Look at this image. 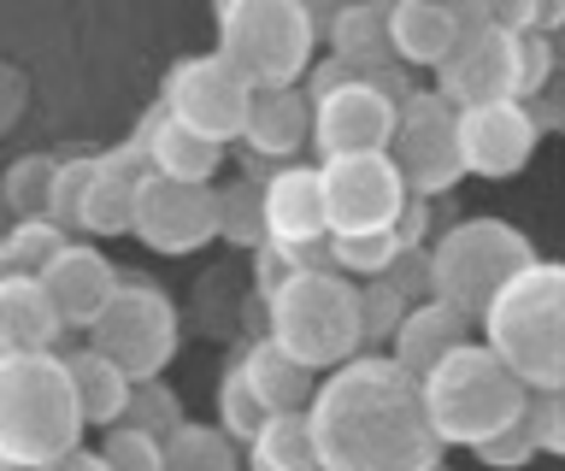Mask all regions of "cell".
<instances>
[{"label": "cell", "instance_id": "cell-33", "mask_svg": "<svg viewBox=\"0 0 565 471\" xmlns=\"http://www.w3.org/2000/svg\"><path fill=\"white\" fill-rule=\"evenodd\" d=\"M265 425V413H259V400H254V389L242 383V372L230 365L224 372V383H218V430L230 436L236 448H247L254 442V430Z\"/></svg>", "mask_w": 565, "mask_h": 471}, {"label": "cell", "instance_id": "cell-28", "mask_svg": "<svg viewBox=\"0 0 565 471\" xmlns=\"http://www.w3.org/2000/svg\"><path fill=\"white\" fill-rule=\"evenodd\" d=\"M47 189H53V160L47 153H18V160L0 171V206H7L12 224L47 218Z\"/></svg>", "mask_w": 565, "mask_h": 471}, {"label": "cell", "instance_id": "cell-36", "mask_svg": "<svg viewBox=\"0 0 565 471\" xmlns=\"http://www.w3.org/2000/svg\"><path fill=\"white\" fill-rule=\"evenodd\" d=\"M401 312H406L401 295L388 289L383 277H371V289H360V342H388L401 324Z\"/></svg>", "mask_w": 565, "mask_h": 471}, {"label": "cell", "instance_id": "cell-13", "mask_svg": "<svg viewBox=\"0 0 565 471\" xmlns=\"http://www.w3.org/2000/svg\"><path fill=\"white\" fill-rule=\"evenodd\" d=\"M130 236L153 254H201L206 242H218V201L212 189L194 183H166V178H141L136 183V206H130Z\"/></svg>", "mask_w": 565, "mask_h": 471}, {"label": "cell", "instance_id": "cell-32", "mask_svg": "<svg viewBox=\"0 0 565 471\" xmlns=\"http://www.w3.org/2000/svg\"><path fill=\"white\" fill-rule=\"evenodd\" d=\"M218 201V236L236 242V248H265L259 231V183H236V189H212Z\"/></svg>", "mask_w": 565, "mask_h": 471}, {"label": "cell", "instance_id": "cell-5", "mask_svg": "<svg viewBox=\"0 0 565 471\" xmlns=\"http://www.w3.org/2000/svg\"><path fill=\"white\" fill-rule=\"evenodd\" d=\"M218 47L212 60L247 89H295L312 72L318 24L300 0H224L218 7Z\"/></svg>", "mask_w": 565, "mask_h": 471}, {"label": "cell", "instance_id": "cell-23", "mask_svg": "<svg viewBox=\"0 0 565 471\" xmlns=\"http://www.w3.org/2000/svg\"><path fill=\"white\" fill-rule=\"evenodd\" d=\"M454 42H459V24H454L448 0H395L388 7V60L430 65L436 72Z\"/></svg>", "mask_w": 565, "mask_h": 471}, {"label": "cell", "instance_id": "cell-42", "mask_svg": "<svg viewBox=\"0 0 565 471\" xmlns=\"http://www.w3.org/2000/svg\"><path fill=\"white\" fill-rule=\"evenodd\" d=\"M430 471H448V465H430Z\"/></svg>", "mask_w": 565, "mask_h": 471}, {"label": "cell", "instance_id": "cell-2", "mask_svg": "<svg viewBox=\"0 0 565 471\" xmlns=\"http://www.w3.org/2000/svg\"><path fill=\"white\" fill-rule=\"evenodd\" d=\"M483 347L519 377L524 395L565 389V271L554 259H530L483 307Z\"/></svg>", "mask_w": 565, "mask_h": 471}, {"label": "cell", "instance_id": "cell-15", "mask_svg": "<svg viewBox=\"0 0 565 471\" xmlns=\"http://www.w3.org/2000/svg\"><path fill=\"white\" fill-rule=\"evenodd\" d=\"M259 231L265 248L289 254L295 271L324 266V206H318V171L312 165H282L277 178L259 183Z\"/></svg>", "mask_w": 565, "mask_h": 471}, {"label": "cell", "instance_id": "cell-27", "mask_svg": "<svg viewBox=\"0 0 565 471\" xmlns=\"http://www.w3.org/2000/svg\"><path fill=\"white\" fill-rule=\"evenodd\" d=\"M159 471H242V453L218 425H177L159 442Z\"/></svg>", "mask_w": 565, "mask_h": 471}, {"label": "cell", "instance_id": "cell-8", "mask_svg": "<svg viewBox=\"0 0 565 471\" xmlns=\"http://www.w3.org/2000/svg\"><path fill=\"white\" fill-rule=\"evenodd\" d=\"M88 347L113 360L130 383H153L177 354V307L148 277H118V295L88 324Z\"/></svg>", "mask_w": 565, "mask_h": 471}, {"label": "cell", "instance_id": "cell-37", "mask_svg": "<svg viewBox=\"0 0 565 471\" xmlns=\"http://www.w3.org/2000/svg\"><path fill=\"white\" fill-rule=\"evenodd\" d=\"M524 430L536 442V453H565V395H530Z\"/></svg>", "mask_w": 565, "mask_h": 471}, {"label": "cell", "instance_id": "cell-30", "mask_svg": "<svg viewBox=\"0 0 565 471\" xmlns=\"http://www.w3.org/2000/svg\"><path fill=\"white\" fill-rule=\"evenodd\" d=\"M95 183V153H71V160H53V189H47V224H60L71 236L83 213V195Z\"/></svg>", "mask_w": 565, "mask_h": 471}, {"label": "cell", "instance_id": "cell-34", "mask_svg": "<svg viewBox=\"0 0 565 471\" xmlns=\"http://www.w3.org/2000/svg\"><path fill=\"white\" fill-rule=\"evenodd\" d=\"M65 242H71V236L60 231V224H47V218H30V224H12V231H7V259H12V271L35 277V271H42L53 254L65 248Z\"/></svg>", "mask_w": 565, "mask_h": 471}, {"label": "cell", "instance_id": "cell-16", "mask_svg": "<svg viewBox=\"0 0 565 471\" xmlns=\"http://www.w3.org/2000/svg\"><path fill=\"white\" fill-rule=\"evenodd\" d=\"M454 113L466 107H489V100H512L519 95V65H512V36L507 30L477 24V30H459V42L448 47V60L436 65V89Z\"/></svg>", "mask_w": 565, "mask_h": 471}, {"label": "cell", "instance_id": "cell-6", "mask_svg": "<svg viewBox=\"0 0 565 471\" xmlns=\"http://www.w3.org/2000/svg\"><path fill=\"white\" fill-rule=\"evenodd\" d=\"M418 400H424V418H430L441 448L448 442L477 448V442H489L494 430L519 425L530 395L519 389V377H512L483 342H466L418 383Z\"/></svg>", "mask_w": 565, "mask_h": 471}, {"label": "cell", "instance_id": "cell-29", "mask_svg": "<svg viewBox=\"0 0 565 471\" xmlns=\"http://www.w3.org/2000/svg\"><path fill=\"white\" fill-rule=\"evenodd\" d=\"M242 471H312V442L300 418H265L247 442V465Z\"/></svg>", "mask_w": 565, "mask_h": 471}, {"label": "cell", "instance_id": "cell-21", "mask_svg": "<svg viewBox=\"0 0 565 471\" xmlns=\"http://www.w3.org/2000/svg\"><path fill=\"white\" fill-rule=\"evenodd\" d=\"M242 142L265 153V160H282L289 165L300 148L312 142V100L300 89H259L247 100V118H242Z\"/></svg>", "mask_w": 565, "mask_h": 471}, {"label": "cell", "instance_id": "cell-17", "mask_svg": "<svg viewBox=\"0 0 565 471\" xmlns=\"http://www.w3.org/2000/svg\"><path fill=\"white\" fill-rule=\"evenodd\" d=\"M118 277L124 271L95 248V242H65V248L35 271V283H42V295L53 301L65 330H88L106 312V301L118 295Z\"/></svg>", "mask_w": 565, "mask_h": 471}, {"label": "cell", "instance_id": "cell-12", "mask_svg": "<svg viewBox=\"0 0 565 471\" xmlns=\"http://www.w3.org/2000/svg\"><path fill=\"white\" fill-rule=\"evenodd\" d=\"M388 160H395L401 183L413 201L448 195V189L466 178L454 153V107L430 89H413L395 107V136H388Z\"/></svg>", "mask_w": 565, "mask_h": 471}, {"label": "cell", "instance_id": "cell-31", "mask_svg": "<svg viewBox=\"0 0 565 471\" xmlns=\"http://www.w3.org/2000/svg\"><path fill=\"white\" fill-rule=\"evenodd\" d=\"M118 425H130V430H148L153 442H166V436L177 430V425H189L183 413H177V400H171V389L166 383H130V400H124V418Z\"/></svg>", "mask_w": 565, "mask_h": 471}, {"label": "cell", "instance_id": "cell-44", "mask_svg": "<svg viewBox=\"0 0 565 471\" xmlns=\"http://www.w3.org/2000/svg\"><path fill=\"white\" fill-rule=\"evenodd\" d=\"M312 471H318V465H312Z\"/></svg>", "mask_w": 565, "mask_h": 471}, {"label": "cell", "instance_id": "cell-20", "mask_svg": "<svg viewBox=\"0 0 565 471\" xmlns=\"http://www.w3.org/2000/svg\"><path fill=\"white\" fill-rule=\"evenodd\" d=\"M130 142L141 148V160H148L153 178H166V183L206 189L212 178H218V165H224V148H212V142H201V136H189L183 125H171L159 107L136 125Z\"/></svg>", "mask_w": 565, "mask_h": 471}, {"label": "cell", "instance_id": "cell-40", "mask_svg": "<svg viewBox=\"0 0 565 471\" xmlns=\"http://www.w3.org/2000/svg\"><path fill=\"white\" fill-rule=\"evenodd\" d=\"M42 471H106V465H100V453L77 448V453H65V460H53V465H42Z\"/></svg>", "mask_w": 565, "mask_h": 471}, {"label": "cell", "instance_id": "cell-3", "mask_svg": "<svg viewBox=\"0 0 565 471\" xmlns=\"http://www.w3.org/2000/svg\"><path fill=\"white\" fill-rule=\"evenodd\" d=\"M83 442L65 354H0V465L42 471Z\"/></svg>", "mask_w": 565, "mask_h": 471}, {"label": "cell", "instance_id": "cell-19", "mask_svg": "<svg viewBox=\"0 0 565 471\" xmlns=\"http://www.w3.org/2000/svg\"><path fill=\"white\" fill-rule=\"evenodd\" d=\"M466 342H471V324L459 319V312H448L441 301H413L401 312L395 336H388V360H395L413 383H424L454 347H466Z\"/></svg>", "mask_w": 565, "mask_h": 471}, {"label": "cell", "instance_id": "cell-9", "mask_svg": "<svg viewBox=\"0 0 565 471\" xmlns=\"http://www.w3.org/2000/svg\"><path fill=\"white\" fill-rule=\"evenodd\" d=\"M413 95L406 83L388 72L377 77H348L335 89L312 95V142L318 160H348V153H388V136H395V107Z\"/></svg>", "mask_w": 565, "mask_h": 471}, {"label": "cell", "instance_id": "cell-24", "mask_svg": "<svg viewBox=\"0 0 565 471\" xmlns=\"http://www.w3.org/2000/svg\"><path fill=\"white\" fill-rule=\"evenodd\" d=\"M236 372H242L247 389H254V400H259L265 418H300V413H307V400H312V389H318V377L300 372L295 360H282L265 336L236 360Z\"/></svg>", "mask_w": 565, "mask_h": 471}, {"label": "cell", "instance_id": "cell-41", "mask_svg": "<svg viewBox=\"0 0 565 471\" xmlns=\"http://www.w3.org/2000/svg\"><path fill=\"white\" fill-rule=\"evenodd\" d=\"M7 231H12V218H7V206H0V248H7Z\"/></svg>", "mask_w": 565, "mask_h": 471}, {"label": "cell", "instance_id": "cell-7", "mask_svg": "<svg viewBox=\"0 0 565 471\" xmlns=\"http://www.w3.org/2000/svg\"><path fill=\"white\" fill-rule=\"evenodd\" d=\"M530 259H542L530 248V236L507 218H459L454 231H441L424 254V289L430 301H441L459 319H483V307L494 301V289L507 277H519Z\"/></svg>", "mask_w": 565, "mask_h": 471}, {"label": "cell", "instance_id": "cell-4", "mask_svg": "<svg viewBox=\"0 0 565 471\" xmlns=\"http://www.w3.org/2000/svg\"><path fill=\"white\" fill-rule=\"evenodd\" d=\"M265 342L300 372H335L360 354V283L335 277L330 266L289 271L265 295Z\"/></svg>", "mask_w": 565, "mask_h": 471}, {"label": "cell", "instance_id": "cell-35", "mask_svg": "<svg viewBox=\"0 0 565 471\" xmlns=\"http://www.w3.org/2000/svg\"><path fill=\"white\" fill-rule=\"evenodd\" d=\"M100 465L106 471H159V442L148 430H130V425H113L100 436Z\"/></svg>", "mask_w": 565, "mask_h": 471}, {"label": "cell", "instance_id": "cell-43", "mask_svg": "<svg viewBox=\"0 0 565 471\" xmlns=\"http://www.w3.org/2000/svg\"><path fill=\"white\" fill-rule=\"evenodd\" d=\"M0 471H12V465H0Z\"/></svg>", "mask_w": 565, "mask_h": 471}, {"label": "cell", "instance_id": "cell-26", "mask_svg": "<svg viewBox=\"0 0 565 471\" xmlns=\"http://www.w3.org/2000/svg\"><path fill=\"white\" fill-rule=\"evenodd\" d=\"M65 377H71V395H77L83 430H88V425H106V430H113L118 418H124L130 377H124L113 360H100L95 347H77V354H65Z\"/></svg>", "mask_w": 565, "mask_h": 471}, {"label": "cell", "instance_id": "cell-14", "mask_svg": "<svg viewBox=\"0 0 565 471\" xmlns=\"http://www.w3.org/2000/svg\"><path fill=\"white\" fill-rule=\"evenodd\" d=\"M542 130L530 125V113L519 100H489V107H466L454 113V153L466 178H519L536 160Z\"/></svg>", "mask_w": 565, "mask_h": 471}, {"label": "cell", "instance_id": "cell-25", "mask_svg": "<svg viewBox=\"0 0 565 471\" xmlns=\"http://www.w3.org/2000/svg\"><path fill=\"white\" fill-rule=\"evenodd\" d=\"M324 30H330V47H335L342 65H353V72H365V77L383 72V60H388V7L383 0L335 7L324 19Z\"/></svg>", "mask_w": 565, "mask_h": 471}, {"label": "cell", "instance_id": "cell-22", "mask_svg": "<svg viewBox=\"0 0 565 471\" xmlns=\"http://www.w3.org/2000/svg\"><path fill=\"white\" fill-rule=\"evenodd\" d=\"M60 312L42 295V283L24 271L0 277V354H53L60 342Z\"/></svg>", "mask_w": 565, "mask_h": 471}, {"label": "cell", "instance_id": "cell-18", "mask_svg": "<svg viewBox=\"0 0 565 471\" xmlns=\"http://www.w3.org/2000/svg\"><path fill=\"white\" fill-rule=\"evenodd\" d=\"M141 178H148V160H141L136 142L100 153L95 183H88L83 213H77V236H130V206H136Z\"/></svg>", "mask_w": 565, "mask_h": 471}, {"label": "cell", "instance_id": "cell-1", "mask_svg": "<svg viewBox=\"0 0 565 471\" xmlns=\"http://www.w3.org/2000/svg\"><path fill=\"white\" fill-rule=\"evenodd\" d=\"M318 471H430L441 442L424 418L418 383L388 354H353L318 377L300 413Z\"/></svg>", "mask_w": 565, "mask_h": 471}, {"label": "cell", "instance_id": "cell-39", "mask_svg": "<svg viewBox=\"0 0 565 471\" xmlns=\"http://www.w3.org/2000/svg\"><path fill=\"white\" fill-rule=\"evenodd\" d=\"M24 107H30V77L12 60H0V136L24 118Z\"/></svg>", "mask_w": 565, "mask_h": 471}, {"label": "cell", "instance_id": "cell-38", "mask_svg": "<svg viewBox=\"0 0 565 471\" xmlns=\"http://www.w3.org/2000/svg\"><path fill=\"white\" fill-rule=\"evenodd\" d=\"M471 453H477L483 465H494V471H519V465H530V460H536V442H530V430H524V418H519V425L494 430L489 442H477Z\"/></svg>", "mask_w": 565, "mask_h": 471}, {"label": "cell", "instance_id": "cell-10", "mask_svg": "<svg viewBox=\"0 0 565 471\" xmlns=\"http://www.w3.org/2000/svg\"><path fill=\"white\" fill-rule=\"evenodd\" d=\"M318 206H324V236H365L395 231L406 213V183L388 153H348V160H318Z\"/></svg>", "mask_w": 565, "mask_h": 471}, {"label": "cell", "instance_id": "cell-11", "mask_svg": "<svg viewBox=\"0 0 565 471\" xmlns=\"http://www.w3.org/2000/svg\"><path fill=\"white\" fill-rule=\"evenodd\" d=\"M247 100H254V89L230 77L212 54H189V60H177L166 72L159 113H166L171 125H183L189 136H201V142L230 148V142H242Z\"/></svg>", "mask_w": 565, "mask_h": 471}]
</instances>
